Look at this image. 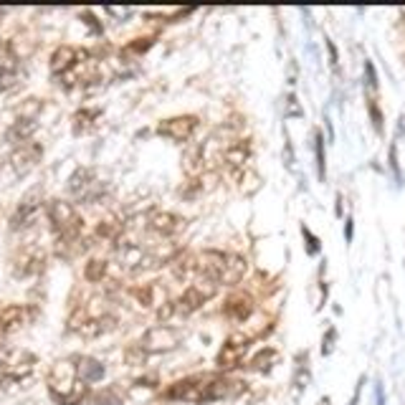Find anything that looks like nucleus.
Listing matches in <instances>:
<instances>
[{
    "label": "nucleus",
    "mask_w": 405,
    "mask_h": 405,
    "mask_svg": "<svg viewBox=\"0 0 405 405\" xmlns=\"http://www.w3.org/2000/svg\"><path fill=\"white\" fill-rule=\"evenodd\" d=\"M49 393L59 405H81L89 395L86 382L76 375V363L74 357L59 360L49 372Z\"/></svg>",
    "instance_id": "obj_1"
},
{
    "label": "nucleus",
    "mask_w": 405,
    "mask_h": 405,
    "mask_svg": "<svg viewBox=\"0 0 405 405\" xmlns=\"http://www.w3.org/2000/svg\"><path fill=\"white\" fill-rule=\"evenodd\" d=\"M46 218H49L51 230L56 233V241L64 243L81 241L84 218L79 216V211L71 203H66V200H49L46 203Z\"/></svg>",
    "instance_id": "obj_2"
},
{
    "label": "nucleus",
    "mask_w": 405,
    "mask_h": 405,
    "mask_svg": "<svg viewBox=\"0 0 405 405\" xmlns=\"http://www.w3.org/2000/svg\"><path fill=\"white\" fill-rule=\"evenodd\" d=\"M216 294H218L216 281H208V278H193V281L185 286V291H182L180 297L172 302V309H175V315L188 317V315H193V312H198L206 302H211Z\"/></svg>",
    "instance_id": "obj_3"
},
{
    "label": "nucleus",
    "mask_w": 405,
    "mask_h": 405,
    "mask_svg": "<svg viewBox=\"0 0 405 405\" xmlns=\"http://www.w3.org/2000/svg\"><path fill=\"white\" fill-rule=\"evenodd\" d=\"M243 393H246V382L238 380V377H228V375L203 377L198 405L216 403V400H233V398H241Z\"/></svg>",
    "instance_id": "obj_4"
},
{
    "label": "nucleus",
    "mask_w": 405,
    "mask_h": 405,
    "mask_svg": "<svg viewBox=\"0 0 405 405\" xmlns=\"http://www.w3.org/2000/svg\"><path fill=\"white\" fill-rule=\"evenodd\" d=\"M180 342H182L180 329H175V327H170V324H155L142 334V339H139L137 345L142 347L147 355H163V352L175 350Z\"/></svg>",
    "instance_id": "obj_5"
},
{
    "label": "nucleus",
    "mask_w": 405,
    "mask_h": 405,
    "mask_svg": "<svg viewBox=\"0 0 405 405\" xmlns=\"http://www.w3.org/2000/svg\"><path fill=\"white\" fill-rule=\"evenodd\" d=\"M43 211V203H41V190H28V193L20 198V203L16 206L11 216V230L13 233H20V230H28L33 228V223L38 221Z\"/></svg>",
    "instance_id": "obj_6"
},
{
    "label": "nucleus",
    "mask_w": 405,
    "mask_h": 405,
    "mask_svg": "<svg viewBox=\"0 0 405 405\" xmlns=\"http://www.w3.org/2000/svg\"><path fill=\"white\" fill-rule=\"evenodd\" d=\"M43 269H46V251L38 243L18 248V254L13 256V276L16 278L38 276Z\"/></svg>",
    "instance_id": "obj_7"
},
{
    "label": "nucleus",
    "mask_w": 405,
    "mask_h": 405,
    "mask_svg": "<svg viewBox=\"0 0 405 405\" xmlns=\"http://www.w3.org/2000/svg\"><path fill=\"white\" fill-rule=\"evenodd\" d=\"M248 347H251V337H246V334H241V332L228 334V337L223 339L221 350H218V355H216V368L221 370V372L233 370L236 365L243 363Z\"/></svg>",
    "instance_id": "obj_8"
},
{
    "label": "nucleus",
    "mask_w": 405,
    "mask_h": 405,
    "mask_svg": "<svg viewBox=\"0 0 405 405\" xmlns=\"http://www.w3.org/2000/svg\"><path fill=\"white\" fill-rule=\"evenodd\" d=\"M66 188H69V193H71L76 200H81V203H94V200H99L104 195V185L97 180L94 170H89V168L74 170V175L69 177Z\"/></svg>",
    "instance_id": "obj_9"
},
{
    "label": "nucleus",
    "mask_w": 405,
    "mask_h": 405,
    "mask_svg": "<svg viewBox=\"0 0 405 405\" xmlns=\"http://www.w3.org/2000/svg\"><path fill=\"white\" fill-rule=\"evenodd\" d=\"M86 61H91L89 51L76 49V46H59L51 56V74L56 79H64L69 74H74L79 66H84Z\"/></svg>",
    "instance_id": "obj_10"
},
{
    "label": "nucleus",
    "mask_w": 405,
    "mask_h": 405,
    "mask_svg": "<svg viewBox=\"0 0 405 405\" xmlns=\"http://www.w3.org/2000/svg\"><path fill=\"white\" fill-rule=\"evenodd\" d=\"M145 225L150 233L160 238H172L177 233L185 230V218L177 216L172 211H160V208H152L150 213L145 216Z\"/></svg>",
    "instance_id": "obj_11"
},
{
    "label": "nucleus",
    "mask_w": 405,
    "mask_h": 405,
    "mask_svg": "<svg viewBox=\"0 0 405 405\" xmlns=\"http://www.w3.org/2000/svg\"><path fill=\"white\" fill-rule=\"evenodd\" d=\"M200 119L195 115H177V117H168L158 124V134L165 139H172V142H190L198 129Z\"/></svg>",
    "instance_id": "obj_12"
},
{
    "label": "nucleus",
    "mask_w": 405,
    "mask_h": 405,
    "mask_svg": "<svg viewBox=\"0 0 405 405\" xmlns=\"http://www.w3.org/2000/svg\"><path fill=\"white\" fill-rule=\"evenodd\" d=\"M36 368V355H30V352H13L11 357L6 360H0V380L3 382H18V380H25V377L33 372Z\"/></svg>",
    "instance_id": "obj_13"
},
{
    "label": "nucleus",
    "mask_w": 405,
    "mask_h": 405,
    "mask_svg": "<svg viewBox=\"0 0 405 405\" xmlns=\"http://www.w3.org/2000/svg\"><path fill=\"white\" fill-rule=\"evenodd\" d=\"M33 317H36V312L30 307H23V304H8V307L0 309V342L8 334L23 329Z\"/></svg>",
    "instance_id": "obj_14"
},
{
    "label": "nucleus",
    "mask_w": 405,
    "mask_h": 405,
    "mask_svg": "<svg viewBox=\"0 0 405 405\" xmlns=\"http://www.w3.org/2000/svg\"><path fill=\"white\" fill-rule=\"evenodd\" d=\"M41 158H43V147L30 139V142H25V145L13 147L8 163H11V168H13L16 175H25V172H30V170L41 163Z\"/></svg>",
    "instance_id": "obj_15"
},
{
    "label": "nucleus",
    "mask_w": 405,
    "mask_h": 405,
    "mask_svg": "<svg viewBox=\"0 0 405 405\" xmlns=\"http://www.w3.org/2000/svg\"><path fill=\"white\" fill-rule=\"evenodd\" d=\"M256 312V299L246 291H236V294H230L223 304V315L233 322H246L248 317Z\"/></svg>",
    "instance_id": "obj_16"
},
{
    "label": "nucleus",
    "mask_w": 405,
    "mask_h": 405,
    "mask_svg": "<svg viewBox=\"0 0 405 405\" xmlns=\"http://www.w3.org/2000/svg\"><path fill=\"white\" fill-rule=\"evenodd\" d=\"M251 152H254V147L248 139H228L223 145V165H228L230 170H241L251 160Z\"/></svg>",
    "instance_id": "obj_17"
},
{
    "label": "nucleus",
    "mask_w": 405,
    "mask_h": 405,
    "mask_svg": "<svg viewBox=\"0 0 405 405\" xmlns=\"http://www.w3.org/2000/svg\"><path fill=\"white\" fill-rule=\"evenodd\" d=\"M246 271H248V264L241 254H225V264L221 276H218V284H223V286L241 284L243 278H246Z\"/></svg>",
    "instance_id": "obj_18"
},
{
    "label": "nucleus",
    "mask_w": 405,
    "mask_h": 405,
    "mask_svg": "<svg viewBox=\"0 0 405 405\" xmlns=\"http://www.w3.org/2000/svg\"><path fill=\"white\" fill-rule=\"evenodd\" d=\"M200 382H203V377H185V380L172 382V385L165 390V398H168V400H182V403H195V405H198Z\"/></svg>",
    "instance_id": "obj_19"
},
{
    "label": "nucleus",
    "mask_w": 405,
    "mask_h": 405,
    "mask_svg": "<svg viewBox=\"0 0 405 405\" xmlns=\"http://www.w3.org/2000/svg\"><path fill=\"white\" fill-rule=\"evenodd\" d=\"M36 129H38L36 117H18V119L6 129V142H11V145L16 147L25 145V142H30V137H33Z\"/></svg>",
    "instance_id": "obj_20"
},
{
    "label": "nucleus",
    "mask_w": 405,
    "mask_h": 405,
    "mask_svg": "<svg viewBox=\"0 0 405 405\" xmlns=\"http://www.w3.org/2000/svg\"><path fill=\"white\" fill-rule=\"evenodd\" d=\"M74 363H76V375H79V380L86 382V385H89V382H99L104 377V372H107L104 365L89 355H76Z\"/></svg>",
    "instance_id": "obj_21"
},
{
    "label": "nucleus",
    "mask_w": 405,
    "mask_h": 405,
    "mask_svg": "<svg viewBox=\"0 0 405 405\" xmlns=\"http://www.w3.org/2000/svg\"><path fill=\"white\" fill-rule=\"evenodd\" d=\"M94 233H97V238H102V241H109L117 246V243L124 238V223H122L117 216H107L104 221H99Z\"/></svg>",
    "instance_id": "obj_22"
},
{
    "label": "nucleus",
    "mask_w": 405,
    "mask_h": 405,
    "mask_svg": "<svg viewBox=\"0 0 405 405\" xmlns=\"http://www.w3.org/2000/svg\"><path fill=\"white\" fill-rule=\"evenodd\" d=\"M206 170V160H203V145H190L182 152V172L193 180Z\"/></svg>",
    "instance_id": "obj_23"
},
{
    "label": "nucleus",
    "mask_w": 405,
    "mask_h": 405,
    "mask_svg": "<svg viewBox=\"0 0 405 405\" xmlns=\"http://www.w3.org/2000/svg\"><path fill=\"white\" fill-rule=\"evenodd\" d=\"M276 363H278L276 347H261V350L248 360V368L256 370V372H269Z\"/></svg>",
    "instance_id": "obj_24"
},
{
    "label": "nucleus",
    "mask_w": 405,
    "mask_h": 405,
    "mask_svg": "<svg viewBox=\"0 0 405 405\" xmlns=\"http://www.w3.org/2000/svg\"><path fill=\"white\" fill-rule=\"evenodd\" d=\"M160 294L165 297V291L158 286V281H152V284H142V286H134V289H132V297L137 299L142 307H158L160 309V304H158Z\"/></svg>",
    "instance_id": "obj_25"
},
{
    "label": "nucleus",
    "mask_w": 405,
    "mask_h": 405,
    "mask_svg": "<svg viewBox=\"0 0 405 405\" xmlns=\"http://www.w3.org/2000/svg\"><path fill=\"white\" fill-rule=\"evenodd\" d=\"M99 109H79L76 115L71 117V122H74V134H84L86 129H91L94 124H97V119H99Z\"/></svg>",
    "instance_id": "obj_26"
},
{
    "label": "nucleus",
    "mask_w": 405,
    "mask_h": 405,
    "mask_svg": "<svg viewBox=\"0 0 405 405\" xmlns=\"http://www.w3.org/2000/svg\"><path fill=\"white\" fill-rule=\"evenodd\" d=\"M91 403L94 405H122L124 403V393H122L117 385H109V387H102L99 393L91 395Z\"/></svg>",
    "instance_id": "obj_27"
},
{
    "label": "nucleus",
    "mask_w": 405,
    "mask_h": 405,
    "mask_svg": "<svg viewBox=\"0 0 405 405\" xmlns=\"http://www.w3.org/2000/svg\"><path fill=\"white\" fill-rule=\"evenodd\" d=\"M107 276V261L104 259H91L84 266V278L89 284H102Z\"/></svg>",
    "instance_id": "obj_28"
},
{
    "label": "nucleus",
    "mask_w": 405,
    "mask_h": 405,
    "mask_svg": "<svg viewBox=\"0 0 405 405\" xmlns=\"http://www.w3.org/2000/svg\"><path fill=\"white\" fill-rule=\"evenodd\" d=\"M368 115H370V122H372V127H375V132L377 134L385 132V117H382L377 97H372V94H368Z\"/></svg>",
    "instance_id": "obj_29"
},
{
    "label": "nucleus",
    "mask_w": 405,
    "mask_h": 405,
    "mask_svg": "<svg viewBox=\"0 0 405 405\" xmlns=\"http://www.w3.org/2000/svg\"><path fill=\"white\" fill-rule=\"evenodd\" d=\"M315 160H317V175L319 180H327V155H324V137L317 129L315 132Z\"/></svg>",
    "instance_id": "obj_30"
},
{
    "label": "nucleus",
    "mask_w": 405,
    "mask_h": 405,
    "mask_svg": "<svg viewBox=\"0 0 405 405\" xmlns=\"http://www.w3.org/2000/svg\"><path fill=\"white\" fill-rule=\"evenodd\" d=\"M365 86H368V94L375 97L380 84H377V71L375 66H372V61H365Z\"/></svg>",
    "instance_id": "obj_31"
},
{
    "label": "nucleus",
    "mask_w": 405,
    "mask_h": 405,
    "mask_svg": "<svg viewBox=\"0 0 405 405\" xmlns=\"http://www.w3.org/2000/svg\"><path fill=\"white\" fill-rule=\"evenodd\" d=\"M302 236H304V246H307V254L309 256H317L322 251V243H319V238L312 233V230L307 228V225H302Z\"/></svg>",
    "instance_id": "obj_32"
},
{
    "label": "nucleus",
    "mask_w": 405,
    "mask_h": 405,
    "mask_svg": "<svg viewBox=\"0 0 405 405\" xmlns=\"http://www.w3.org/2000/svg\"><path fill=\"white\" fill-rule=\"evenodd\" d=\"M334 339H337V329L334 327H329L324 332V339H322V355H332V350H334Z\"/></svg>",
    "instance_id": "obj_33"
},
{
    "label": "nucleus",
    "mask_w": 405,
    "mask_h": 405,
    "mask_svg": "<svg viewBox=\"0 0 405 405\" xmlns=\"http://www.w3.org/2000/svg\"><path fill=\"white\" fill-rule=\"evenodd\" d=\"M147 360V352L142 350L139 345H134V347H129L127 350V363L129 365H142Z\"/></svg>",
    "instance_id": "obj_34"
},
{
    "label": "nucleus",
    "mask_w": 405,
    "mask_h": 405,
    "mask_svg": "<svg viewBox=\"0 0 405 405\" xmlns=\"http://www.w3.org/2000/svg\"><path fill=\"white\" fill-rule=\"evenodd\" d=\"M286 115H289V117H302V104H299V99L294 97V94H289V97H286Z\"/></svg>",
    "instance_id": "obj_35"
},
{
    "label": "nucleus",
    "mask_w": 405,
    "mask_h": 405,
    "mask_svg": "<svg viewBox=\"0 0 405 405\" xmlns=\"http://www.w3.org/2000/svg\"><path fill=\"white\" fill-rule=\"evenodd\" d=\"M152 46V38H137L134 43H129L127 51H132V54H142V51H147Z\"/></svg>",
    "instance_id": "obj_36"
},
{
    "label": "nucleus",
    "mask_w": 405,
    "mask_h": 405,
    "mask_svg": "<svg viewBox=\"0 0 405 405\" xmlns=\"http://www.w3.org/2000/svg\"><path fill=\"white\" fill-rule=\"evenodd\" d=\"M327 54H329V64H332V66L337 69V64H339V54H337V49H334V43H332V41H327Z\"/></svg>",
    "instance_id": "obj_37"
},
{
    "label": "nucleus",
    "mask_w": 405,
    "mask_h": 405,
    "mask_svg": "<svg viewBox=\"0 0 405 405\" xmlns=\"http://www.w3.org/2000/svg\"><path fill=\"white\" fill-rule=\"evenodd\" d=\"M375 405H385V387L380 380L375 382Z\"/></svg>",
    "instance_id": "obj_38"
},
{
    "label": "nucleus",
    "mask_w": 405,
    "mask_h": 405,
    "mask_svg": "<svg viewBox=\"0 0 405 405\" xmlns=\"http://www.w3.org/2000/svg\"><path fill=\"white\" fill-rule=\"evenodd\" d=\"M363 385H365V375L360 377V382H357V387H355V395H352L350 405H360V395H363Z\"/></svg>",
    "instance_id": "obj_39"
},
{
    "label": "nucleus",
    "mask_w": 405,
    "mask_h": 405,
    "mask_svg": "<svg viewBox=\"0 0 405 405\" xmlns=\"http://www.w3.org/2000/svg\"><path fill=\"white\" fill-rule=\"evenodd\" d=\"M107 13H112V16H122V18H127V16H132V8H107Z\"/></svg>",
    "instance_id": "obj_40"
},
{
    "label": "nucleus",
    "mask_w": 405,
    "mask_h": 405,
    "mask_svg": "<svg viewBox=\"0 0 405 405\" xmlns=\"http://www.w3.org/2000/svg\"><path fill=\"white\" fill-rule=\"evenodd\" d=\"M352 230H355V225H352V218H347V221H345V241L347 243L352 241Z\"/></svg>",
    "instance_id": "obj_41"
},
{
    "label": "nucleus",
    "mask_w": 405,
    "mask_h": 405,
    "mask_svg": "<svg viewBox=\"0 0 405 405\" xmlns=\"http://www.w3.org/2000/svg\"><path fill=\"white\" fill-rule=\"evenodd\" d=\"M322 405H332V403H329V398H322Z\"/></svg>",
    "instance_id": "obj_42"
}]
</instances>
